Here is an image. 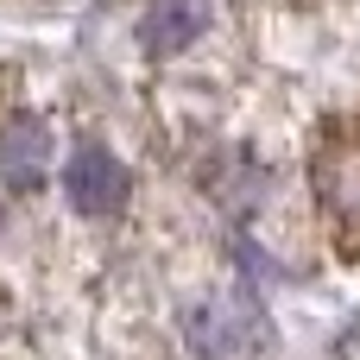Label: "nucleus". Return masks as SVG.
<instances>
[{"mask_svg": "<svg viewBox=\"0 0 360 360\" xmlns=\"http://www.w3.org/2000/svg\"><path fill=\"white\" fill-rule=\"evenodd\" d=\"M316 196H323L329 221L348 240H360V133L323 139V152H316Z\"/></svg>", "mask_w": 360, "mask_h": 360, "instance_id": "f03ea898", "label": "nucleus"}, {"mask_svg": "<svg viewBox=\"0 0 360 360\" xmlns=\"http://www.w3.org/2000/svg\"><path fill=\"white\" fill-rule=\"evenodd\" d=\"M63 196H70V209L76 215H114L120 202H127V171H120V158L114 152H101V146H76L70 152V171H63Z\"/></svg>", "mask_w": 360, "mask_h": 360, "instance_id": "7ed1b4c3", "label": "nucleus"}, {"mask_svg": "<svg viewBox=\"0 0 360 360\" xmlns=\"http://www.w3.org/2000/svg\"><path fill=\"white\" fill-rule=\"evenodd\" d=\"M51 171V133L38 127V120H6L0 127V177L6 184H38Z\"/></svg>", "mask_w": 360, "mask_h": 360, "instance_id": "39448f33", "label": "nucleus"}, {"mask_svg": "<svg viewBox=\"0 0 360 360\" xmlns=\"http://www.w3.org/2000/svg\"><path fill=\"white\" fill-rule=\"evenodd\" d=\"M202 25H209V0H152L139 19V38L152 57H171L190 38H202Z\"/></svg>", "mask_w": 360, "mask_h": 360, "instance_id": "20e7f679", "label": "nucleus"}, {"mask_svg": "<svg viewBox=\"0 0 360 360\" xmlns=\"http://www.w3.org/2000/svg\"><path fill=\"white\" fill-rule=\"evenodd\" d=\"M184 348L196 360H253L266 348V316L247 291H221L184 310Z\"/></svg>", "mask_w": 360, "mask_h": 360, "instance_id": "f257e3e1", "label": "nucleus"}]
</instances>
